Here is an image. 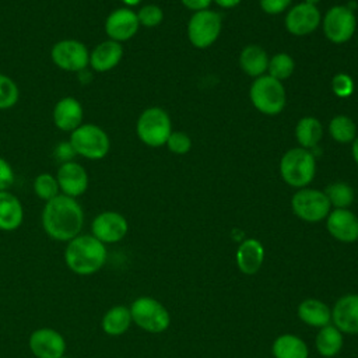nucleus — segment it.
<instances>
[{
	"label": "nucleus",
	"mask_w": 358,
	"mask_h": 358,
	"mask_svg": "<svg viewBox=\"0 0 358 358\" xmlns=\"http://www.w3.org/2000/svg\"><path fill=\"white\" fill-rule=\"evenodd\" d=\"M41 224L50 239L67 243L81 234L84 227V210L77 199L60 193L45 203Z\"/></svg>",
	"instance_id": "obj_1"
},
{
	"label": "nucleus",
	"mask_w": 358,
	"mask_h": 358,
	"mask_svg": "<svg viewBox=\"0 0 358 358\" xmlns=\"http://www.w3.org/2000/svg\"><path fill=\"white\" fill-rule=\"evenodd\" d=\"M63 259L71 273L77 275H92L106 263V245L90 234H80L67 242Z\"/></svg>",
	"instance_id": "obj_2"
},
{
	"label": "nucleus",
	"mask_w": 358,
	"mask_h": 358,
	"mask_svg": "<svg viewBox=\"0 0 358 358\" xmlns=\"http://www.w3.org/2000/svg\"><path fill=\"white\" fill-rule=\"evenodd\" d=\"M76 155L87 159H102L110 150L108 133L98 124L83 123L70 133L69 140Z\"/></svg>",
	"instance_id": "obj_3"
},
{
	"label": "nucleus",
	"mask_w": 358,
	"mask_h": 358,
	"mask_svg": "<svg viewBox=\"0 0 358 358\" xmlns=\"http://www.w3.org/2000/svg\"><path fill=\"white\" fill-rule=\"evenodd\" d=\"M315 157L306 148H291L280 162V173L285 183L292 187H305L315 176Z\"/></svg>",
	"instance_id": "obj_4"
},
{
	"label": "nucleus",
	"mask_w": 358,
	"mask_h": 358,
	"mask_svg": "<svg viewBox=\"0 0 358 358\" xmlns=\"http://www.w3.org/2000/svg\"><path fill=\"white\" fill-rule=\"evenodd\" d=\"M136 133L138 138L150 147H161L166 144V140L172 133L169 115L158 106L147 108L137 119Z\"/></svg>",
	"instance_id": "obj_5"
},
{
	"label": "nucleus",
	"mask_w": 358,
	"mask_h": 358,
	"mask_svg": "<svg viewBox=\"0 0 358 358\" xmlns=\"http://www.w3.org/2000/svg\"><path fill=\"white\" fill-rule=\"evenodd\" d=\"M131 320L148 333H162L171 324L168 309L151 296H140L130 305Z\"/></svg>",
	"instance_id": "obj_6"
},
{
	"label": "nucleus",
	"mask_w": 358,
	"mask_h": 358,
	"mask_svg": "<svg viewBox=\"0 0 358 358\" xmlns=\"http://www.w3.org/2000/svg\"><path fill=\"white\" fill-rule=\"evenodd\" d=\"M253 106L264 115H277L285 106V88L271 76H260L250 87Z\"/></svg>",
	"instance_id": "obj_7"
},
{
	"label": "nucleus",
	"mask_w": 358,
	"mask_h": 358,
	"mask_svg": "<svg viewBox=\"0 0 358 358\" xmlns=\"http://www.w3.org/2000/svg\"><path fill=\"white\" fill-rule=\"evenodd\" d=\"M50 59L60 70L81 73L90 66V50L78 39H60L52 46Z\"/></svg>",
	"instance_id": "obj_8"
},
{
	"label": "nucleus",
	"mask_w": 358,
	"mask_h": 358,
	"mask_svg": "<svg viewBox=\"0 0 358 358\" xmlns=\"http://www.w3.org/2000/svg\"><path fill=\"white\" fill-rule=\"evenodd\" d=\"M291 207L294 214L306 221L317 222L326 218L330 213V201L324 192L316 189L302 187L291 199Z\"/></svg>",
	"instance_id": "obj_9"
},
{
	"label": "nucleus",
	"mask_w": 358,
	"mask_h": 358,
	"mask_svg": "<svg viewBox=\"0 0 358 358\" xmlns=\"http://www.w3.org/2000/svg\"><path fill=\"white\" fill-rule=\"evenodd\" d=\"M221 17L213 10L196 11L187 24V36L193 46L203 49L213 45L221 32Z\"/></svg>",
	"instance_id": "obj_10"
},
{
	"label": "nucleus",
	"mask_w": 358,
	"mask_h": 358,
	"mask_svg": "<svg viewBox=\"0 0 358 358\" xmlns=\"http://www.w3.org/2000/svg\"><path fill=\"white\" fill-rule=\"evenodd\" d=\"M355 15L345 6L331 7L323 20L324 35L333 43H344L350 41L355 32Z\"/></svg>",
	"instance_id": "obj_11"
},
{
	"label": "nucleus",
	"mask_w": 358,
	"mask_h": 358,
	"mask_svg": "<svg viewBox=\"0 0 358 358\" xmlns=\"http://www.w3.org/2000/svg\"><path fill=\"white\" fill-rule=\"evenodd\" d=\"M28 348L35 358H62L67 343L60 331L52 327H39L28 337Z\"/></svg>",
	"instance_id": "obj_12"
},
{
	"label": "nucleus",
	"mask_w": 358,
	"mask_h": 358,
	"mask_svg": "<svg viewBox=\"0 0 358 358\" xmlns=\"http://www.w3.org/2000/svg\"><path fill=\"white\" fill-rule=\"evenodd\" d=\"M129 231L127 220L117 211H102L91 222V235L103 245L120 242Z\"/></svg>",
	"instance_id": "obj_13"
},
{
	"label": "nucleus",
	"mask_w": 358,
	"mask_h": 358,
	"mask_svg": "<svg viewBox=\"0 0 358 358\" xmlns=\"http://www.w3.org/2000/svg\"><path fill=\"white\" fill-rule=\"evenodd\" d=\"M60 193L73 199L84 194L90 185V178L85 168L76 161L62 162L56 172Z\"/></svg>",
	"instance_id": "obj_14"
},
{
	"label": "nucleus",
	"mask_w": 358,
	"mask_h": 358,
	"mask_svg": "<svg viewBox=\"0 0 358 358\" xmlns=\"http://www.w3.org/2000/svg\"><path fill=\"white\" fill-rule=\"evenodd\" d=\"M138 27L137 14L127 7L113 10L105 20V32L108 38L119 43L131 39L137 34Z\"/></svg>",
	"instance_id": "obj_15"
},
{
	"label": "nucleus",
	"mask_w": 358,
	"mask_h": 358,
	"mask_svg": "<svg viewBox=\"0 0 358 358\" xmlns=\"http://www.w3.org/2000/svg\"><path fill=\"white\" fill-rule=\"evenodd\" d=\"M320 22V11L316 6L309 3H299L294 6L285 17V28L296 36L313 32Z\"/></svg>",
	"instance_id": "obj_16"
},
{
	"label": "nucleus",
	"mask_w": 358,
	"mask_h": 358,
	"mask_svg": "<svg viewBox=\"0 0 358 358\" xmlns=\"http://www.w3.org/2000/svg\"><path fill=\"white\" fill-rule=\"evenodd\" d=\"M327 231L341 242H355L358 239V217L348 208H336L326 217Z\"/></svg>",
	"instance_id": "obj_17"
},
{
	"label": "nucleus",
	"mask_w": 358,
	"mask_h": 358,
	"mask_svg": "<svg viewBox=\"0 0 358 358\" xmlns=\"http://www.w3.org/2000/svg\"><path fill=\"white\" fill-rule=\"evenodd\" d=\"M52 117H53L55 126L59 130L71 133L80 124H83V117H84L83 105L74 96H63L53 106Z\"/></svg>",
	"instance_id": "obj_18"
},
{
	"label": "nucleus",
	"mask_w": 358,
	"mask_h": 358,
	"mask_svg": "<svg viewBox=\"0 0 358 358\" xmlns=\"http://www.w3.org/2000/svg\"><path fill=\"white\" fill-rule=\"evenodd\" d=\"M331 320L341 333L358 334V294H347L337 299Z\"/></svg>",
	"instance_id": "obj_19"
},
{
	"label": "nucleus",
	"mask_w": 358,
	"mask_h": 358,
	"mask_svg": "<svg viewBox=\"0 0 358 358\" xmlns=\"http://www.w3.org/2000/svg\"><path fill=\"white\" fill-rule=\"evenodd\" d=\"M123 57L122 43L106 39L99 42L90 52V67L96 73H106L115 69Z\"/></svg>",
	"instance_id": "obj_20"
},
{
	"label": "nucleus",
	"mask_w": 358,
	"mask_h": 358,
	"mask_svg": "<svg viewBox=\"0 0 358 358\" xmlns=\"http://www.w3.org/2000/svg\"><path fill=\"white\" fill-rule=\"evenodd\" d=\"M24 221V207L17 196L8 190L0 192V231H15Z\"/></svg>",
	"instance_id": "obj_21"
},
{
	"label": "nucleus",
	"mask_w": 358,
	"mask_h": 358,
	"mask_svg": "<svg viewBox=\"0 0 358 358\" xmlns=\"http://www.w3.org/2000/svg\"><path fill=\"white\" fill-rule=\"evenodd\" d=\"M264 260V248L257 239L243 241L236 250V264L243 274H255Z\"/></svg>",
	"instance_id": "obj_22"
},
{
	"label": "nucleus",
	"mask_w": 358,
	"mask_h": 358,
	"mask_svg": "<svg viewBox=\"0 0 358 358\" xmlns=\"http://www.w3.org/2000/svg\"><path fill=\"white\" fill-rule=\"evenodd\" d=\"M131 323L133 320L130 308L124 305H115L103 313L101 319V329L105 334L110 337H117L124 334L131 326Z\"/></svg>",
	"instance_id": "obj_23"
},
{
	"label": "nucleus",
	"mask_w": 358,
	"mask_h": 358,
	"mask_svg": "<svg viewBox=\"0 0 358 358\" xmlns=\"http://www.w3.org/2000/svg\"><path fill=\"white\" fill-rule=\"evenodd\" d=\"M298 316L308 326L320 329L330 324L331 310L324 302L315 298H308L299 303Z\"/></svg>",
	"instance_id": "obj_24"
},
{
	"label": "nucleus",
	"mask_w": 358,
	"mask_h": 358,
	"mask_svg": "<svg viewBox=\"0 0 358 358\" xmlns=\"http://www.w3.org/2000/svg\"><path fill=\"white\" fill-rule=\"evenodd\" d=\"M241 69L250 77H260L267 70L268 57L259 45H248L239 56Z\"/></svg>",
	"instance_id": "obj_25"
},
{
	"label": "nucleus",
	"mask_w": 358,
	"mask_h": 358,
	"mask_svg": "<svg viewBox=\"0 0 358 358\" xmlns=\"http://www.w3.org/2000/svg\"><path fill=\"white\" fill-rule=\"evenodd\" d=\"M275 358H308L309 350L302 338L295 334H281L273 343Z\"/></svg>",
	"instance_id": "obj_26"
},
{
	"label": "nucleus",
	"mask_w": 358,
	"mask_h": 358,
	"mask_svg": "<svg viewBox=\"0 0 358 358\" xmlns=\"http://www.w3.org/2000/svg\"><path fill=\"white\" fill-rule=\"evenodd\" d=\"M315 344L322 357L331 358L337 355L343 347V334L336 326L327 324L320 327L319 333L316 334Z\"/></svg>",
	"instance_id": "obj_27"
},
{
	"label": "nucleus",
	"mask_w": 358,
	"mask_h": 358,
	"mask_svg": "<svg viewBox=\"0 0 358 358\" xmlns=\"http://www.w3.org/2000/svg\"><path fill=\"white\" fill-rule=\"evenodd\" d=\"M323 134L322 123L313 116L302 117L295 127V136L302 148H313L317 145Z\"/></svg>",
	"instance_id": "obj_28"
},
{
	"label": "nucleus",
	"mask_w": 358,
	"mask_h": 358,
	"mask_svg": "<svg viewBox=\"0 0 358 358\" xmlns=\"http://www.w3.org/2000/svg\"><path fill=\"white\" fill-rule=\"evenodd\" d=\"M329 131L330 136L337 141V143H351L355 138L357 127L352 119H350L345 115H337L334 116L330 123H329Z\"/></svg>",
	"instance_id": "obj_29"
},
{
	"label": "nucleus",
	"mask_w": 358,
	"mask_h": 358,
	"mask_svg": "<svg viewBox=\"0 0 358 358\" xmlns=\"http://www.w3.org/2000/svg\"><path fill=\"white\" fill-rule=\"evenodd\" d=\"M326 197L330 201V206L336 208H347L354 201V190L348 183L336 182L326 187L324 190Z\"/></svg>",
	"instance_id": "obj_30"
},
{
	"label": "nucleus",
	"mask_w": 358,
	"mask_h": 358,
	"mask_svg": "<svg viewBox=\"0 0 358 358\" xmlns=\"http://www.w3.org/2000/svg\"><path fill=\"white\" fill-rule=\"evenodd\" d=\"M32 187H34V192L38 196V199L43 200L45 203L60 194V189H59L56 176L52 173H48V172L39 173L34 179Z\"/></svg>",
	"instance_id": "obj_31"
},
{
	"label": "nucleus",
	"mask_w": 358,
	"mask_h": 358,
	"mask_svg": "<svg viewBox=\"0 0 358 358\" xmlns=\"http://www.w3.org/2000/svg\"><path fill=\"white\" fill-rule=\"evenodd\" d=\"M294 69H295L294 59L287 53H277L271 59H268V66H267V70L270 73L268 76H271L278 81L288 78L294 73Z\"/></svg>",
	"instance_id": "obj_32"
},
{
	"label": "nucleus",
	"mask_w": 358,
	"mask_h": 358,
	"mask_svg": "<svg viewBox=\"0 0 358 358\" xmlns=\"http://www.w3.org/2000/svg\"><path fill=\"white\" fill-rule=\"evenodd\" d=\"M18 98L20 90L17 83L11 77L0 73V110H7L15 106Z\"/></svg>",
	"instance_id": "obj_33"
},
{
	"label": "nucleus",
	"mask_w": 358,
	"mask_h": 358,
	"mask_svg": "<svg viewBox=\"0 0 358 358\" xmlns=\"http://www.w3.org/2000/svg\"><path fill=\"white\" fill-rule=\"evenodd\" d=\"M136 14H137L138 24L147 28L159 25L164 18V13L157 4H145Z\"/></svg>",
	"instance_id": "obj_34"
},
{
	"label": "nucleus",
	"mask_w": 358,
	"mask_h": 358,
	"mask_svg": "<svg viewBox=\"0 0 358 358\" xmlns=\"http://www.w3.org/2000/svg\"><path fill=\"white\" fill-rule=\"evenodd\" d=\"M331 90L340 98H348L354 92V80L347 73H338L331 80Z\"/></svg>",
	"instance_id": "obj_35"
},
{
	"label": "nucleus",
	"mask_w": 358,
	"mask_h": 358,
	"mask_svg": "<svg viewBox=\"0 0 358 358\" xmlns=\"http://www.w3.org/2000/svg\"><path fill=\"white\" fill-rule=\"evenodd\" d=\"M166 145L173 154H186L192 147V140L183 131H172L166 140Z\"/></svg>",
	"instance_id": "obj_36"
},
{
	"label": "nucleus",
	"mask_w": 358,
	"mask_h": 358,
	"mask_svg": "<svg viewBox=\"0 0 358 358\" xmlns=\"http://www.w3.org/2000/svg\"><path fill=\"white\" fill-rule=\"evenodd\" d=\"M14 183V171L7 159L0 157V192L8 190Z\"/></svg>",
	"instance_id": "obj_37"
},
{
	"label": "nucleus",
	"mask_w": 358,
	"mask_h": 358,
	"mask_svg": "<svg viewBox=\"0 0 358 358\" xmlns=\"http://www.w3.org/2000/svg\"><path fill=\"white\" fill-rule=\"evenodd\" d=\"M289 4H291V0H260V7L267 14H280Z\"/></svg>",
	"instance_id": "obj_38"
},
{
	"label": "nucleus",
	"mask_w": 358,
	"mask_h": 358,
	"mask_svg": "<svg viewBox=\"0 0 358 358\" xmlns=\"http://www.w3.org/2000/svg\"><path fill=\"white\" fill-rule=\"evenodd\" d=\"M187 8L190 10H194V11H200V10H206L210 3L213 0H180Z\"/></svg>",
	"instance_id": "obj_39"
},
{
	"label": "nucleus",
	"mask_w": 358,
	"mask_h": 358,
	"mask_svg": "<svg viewBox=\"0 0 358 358\" xmlns=\"http://www.w3.org/2000/svg\"><path fill=\"white\" fill-rule=\"evenodd\" d=\"M214 1L222 8H232L241 3V0H214Z\"/></svg>",
	"instance_id": "obj_40"
},
{
	"label": "nucleus",
	"mask_w": 358,
	"mask_h": 358,
	"mask_svg": "<svg viewBox=\"0 0 358 358\" xmlns=\"http://www.w3.org/2000/svg\"><path fill=\"white\" fill-rule=\"evenodd\" d=\"M352 158L358 165V137L354 138V141H352Z\"/></svg>",
	"instance_id": "obj_41"
},
{
	"label": "nucleus",
	"mask_w": 358,
	"mask_h": 358,
	"mask_svg": "<svg viewBox=\"0 0 358 358\" xmlns=\"http://www.w3.org/2000/svg\"><path fill=\"white\" fill-rule=\"evenodd\" d=\"M126 6H137L141 0H122Z\"/></svg>",
	"instance_id": "obj_42"
},
{
	"label": "nucleus",
	"mask_w": 358,
	"mask_h": 358,
	"mask_svg": "<svg viewBox=\"0 0 358 358\" xmlns=\"http://www.w3.org/2000/svg\"><path fill=\"white\" fill-rule=\"evenodd\" d=\"M319 1H320V0H305V3H309V4H313V6H315L316 3H319Z\"/></svg>",
	"instance_id": "obj_43"
},
{
	"label": "nucleus",
	"mask_w": 358,
	"mask_h": 358,
	"mask_svg": "<svg viewBox=\"0 0 358 358\" xmlns=\"http://www.w3.org/2000/svg\"><path fill=\"white\" fill-rule=\"evenodd\" d=\"M62 358H71V357H67V355H63Z\"/></svg>",
	"instance_id": "obj_44"
}]
</instances>
